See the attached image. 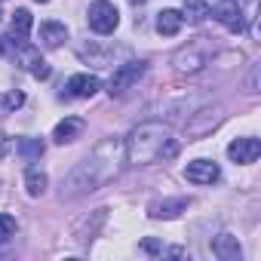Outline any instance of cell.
Wrapping results in <instances>:
<instances>
[{"instance_id":"1","label":"cell","mask_w":261,"mask_h":261,"mask_svg":"<svg viewBox=\"0 0 261 261\" xmlns=\"http://www.w3.org/2000/svg\"><path fill=\"white\" fill-rule=\"evenodd\" d=\"M126 163V148L123 139H105L92 148L89 157H83L62 181V197H83L92 194L98 188H105L108 181H114L120 175Z\"/></svg>"},{"instance_id":"2","label":"cell","mask_w":261,"mask_h":261,"mask_svg":"<svg viewBox=\"0 0 261 261\" xmlns=\"http://www.w3.org/2000/svg\"><path fill=\"white\" fill-rule=\"evenodd\" d=\"M123 148H126V163L151 166L157 160H172L178 154V139L163 123H142L129 133V139H123Z\"/></svg>"},{"instance_id":"3","label":"cell","mask_w":261,"mask_h":261,"mask_svg":"<svg viewBox=\"0 0 261 261\" xmlns=\"http://www.w3.org/2000/svg\"><path fill=\"white\" fill-rule=\"evenodd\" d=\"M16 43V49H13V59H16V65L19 68H25V71H31L37 80H46L53 71H49V65L40 59V49L37 46H31L28 40H13Z\"/></svg>"},{"instance_id":"4","label":"cell","mask_w":261,"mask_h":261,"mask_svg":"<svg viewBox=\"0 0 261 261\" xmlns=\"http://www.w3.org/2000/svg\"><path fill=\"white\" fill-rule=\"evenodd\" d=\"M145 68H148L145 62H126V65H120V68L114 71L111 83H108V92H111V98H120V95H126L129 89H133V86L142 80Z\"/></svg>"},{"instance_id":"5","label":"cell","mask_w":261,"mask_h":261,"mask_svg":"<svg viewBox=\"0 0 261 261\" xmlns=\"http://www.w3.org/2000/svg\"><path fill=\"white\" fill-rule=\"evenodd\" d=\"M117 25H120V13L111 0H95L89 7V28L95 34H114Z\"/></svg>"},{"instance_id":"6","label":"cell","mask_w":261,"mask_h":261,"mask_svg":"<svg viewBox=\"0 0 261 261\" xmlns=\"http://www.w3.org/2000/svg\"><path fill=\"white\" fill-rule=\"evenodd\" d=\"M212 16H215L230 34H240V31L246 28V16H243V4H240V0H218L215 10H212Z\"/></svg>"},{"instance_id":"7","label":"cell","mask_w":261,"mask_h":261,"mask_svg":"<svg viewBox=\"0 0 261 261\" xmlns=\"http://www.w3.org/2000/svg\"><path fill=\"white\" fill-rule=\"evenodd\" d=\"M206 62H209V53H206L200 43L181 46V49L172 56V65H175V71H178V74H197Z\"/></svg>"},{"instance_id":"8","label":"cell","mask_w":261,"mask_h":261,"mask_svg":"<svg viewBox=\"0 0 261 261\" xmlns=\"http://www.w3.org/2000/svg\"><path fill=\"white\" fill-rule=\"evenodd\" d=\"M101 89V80L95 74H74L62 92V98H92Z\"/></svg>"},{"instance_id":"9","label":"cell","mask_w":261,"mask_h":261,"mask_svg":"<svg viewBox=\"0 0 261 261\" xmlns=\"http://www.w3.org/2000/svg\"><path fill=\"white\" fill-rule=\"evenodd\" d=\"M77 56H80L83 62L95 65V68H108V65L114 62V56H117V46H111V43H95V40H89V43H83V46L77 49Z\"/></svg>"},{"instance_id":"10","label":"cell","mask_w":261,"mask_h":261,"mask_svg":"<svg viewBox=\"0 0 261 261\" xmlns=\"http://www.w3.org/2000/svg\"><path fill=\"white\" fill-rule=\"evenodd\" d=\"M258 154H261V142H258V139H252V136L237 139V142H230V145H227V157H230L233 163H240V166L255 163V160H258Z\"/></svg>"},{"instance_id":"11","label":"cell","mask_w":261,"mask_h":261,"mask_svg":"<svg viewBox=\"0 0 261 261\" xmlns=\"http://www.w3.org/2000/svg\"><path fill=\"white\" fill-rule=\"evenodd\" d=\"M185 178L194 181V185H212V181L221 178V169L212 160H191L188 169H185Z\"/></svg>"},{"instance_id":"12","label":"cell","mask_w":261,"mask_h":261,"mask_svg":"<svg viewBox=\"0 0 261 261\" xmlns=\"http://www.w3.org/2000/svg\"><path fill=\"white\" fill-rule=\"evenodd\" d=\"M83 129H86V120H83V117H65L62 123H56L53 139H56L59 145H71V142H77V139L83 136Z\"/></svg>"},{"instance_id":"13","label":"cell","mask_w":261,"mask_h":261,"mask_svg":"<svg viewBox=\"0 0 261 261\" xmlns=\"http://www.w3.org/2000/svg\"><path fill=\"white\" fill-rule=\"evenodd\" d=\"M188 197H172V200H157V203H151L148 206V212H151V218H175L178 212H185L188 209Z\"/></svg>"},{"instance_id":"14","label":"cell","mask_w":261,"mask_h":261,"mask_svg":"<svg viewBox=\"0 0 261 261\" xmlns=\"http://www.w3.org/2000/svg\"><path fill=\"white\" fill-rule=\"evenodd\" d=\"M212 252H215L221 261H240V255H243V249H240V243H237L233 233H218V237L212 240Z\"/></svg>"},{"instance_id":"15","label":"cell","mask_w":261,"mask_h":261,"mask_svg":"<svg viewBox=\"0 0 261 261\" xmlns=\"http://www.w3.org/2000/svg\"><path fill=\"white\" fill-rule=\"evenodd\" d=\"M181 25H185V19H181L178 10H160V13H157V31H160L163 37H175V34L181 31Z\"/></svg>"},{"instance_id":"16","label":"cell","mask_w":261,"mask_h":261,"mask_svg":"<svg viewBox=\"0 0 261 261\" xmlns=\"http://www.w3.org/2000/svg\"><path fill=\"white\" fill-rule=\"evenodd\" d=\"M65 37H68V28H65L62 22H43V25H40V43H43L46 49L62 46Z\"/></svg>"},{"instance_id":"17","label":"cell","mask_w":261,"mask_h":261,"mask_svg":"<svg viewBox=\"0 0 261 261\" xmlns=\"http://www.w3.org/2000/svg\"><path fill=\"white\" fill-rule=\"evenodd\" d=\"M181 19H188L191 25H203L209 19V4H206V0H185Z\"/></svg>"},{"instance_id":"18","label":"cell","mask_w":261,"mask_h":261,"mask_svg":"<svg viewBox=\"0 0 261 261\" xmlns=\"http://www.w3.org/2000/svg\"><path fill=\"white\" fill-rule=\"evenodd\" d=\"M31 13L28 10H16L13 13V22H10V37L13 40H25L28 37V31H31Z\"/></svg>"},{"instance_id":"19","label":"cell","mask_w":261,"mask_h":261,"mask_svg":"<svg viewBox=\"0 0 261 261\" xmlns=\"http://www.w3.org/2000/svg\"><path fill=\"white\" fill-rule=\"evenodd\" d=\"M46 181H49V178H46V172H43V169H37V166H31V169L25 172V188H28V194H31V197H40V194L46 191Z\"/></svg>"},{"instance_id":"20","label":"cell","mask_w":261,"mask_h":261,"mask_svg":"<svg viewBox=\"0 0 261 261\" xmlns=\"http://www.w3.org/2000/svg\"><path fill=\"white\" fill-rule=\"evenodd\" d=\"M19 154L25 160H37V157H43V142L40 139H22L19 142Z\"/></svg>"},{"instance_id":"21","label":"cell","mask_w":261,"mask_h":261,"mask_svg":"<svg viewBox=\"0 0 261 261\" xmlns=\"http://www.w3.org/2000/svg\"><path fill=\"white\" fill-rule=\"evenodd\" d=\"M25 105V92H19V89H10L7 95H4V108L7 111H19Z\"/></svg>"},{"instance_id":"22","label":"cell","mask_w":261,"mask_h":261,"mask_svg":"<svg viewBox=\"0 0 261 261\" xmlns=\"http://www.w3.org/2000/svg\"><path fill=\"white\" fill-rule=\"evenodd\" d=\"M16 233V218L13 215H0V243H7Z\"/></svg>"},{"instance_id":"23","label":"cell","mask_w":261,"mask_h":261,"mask_svg":"<svg viewBox=\"0 0 261 261\" xmlns=\"http://www.w3.org/2000/svg\"><path fill=\"white\" fill-rule=\"evenodd\" d=\"M142 249L151 252V255H163V246H160L157 240H142Z\"/></svg>"},{"instance_id":"24","label":"cell","mask_w":261,"mask_h":261,"mask_svg":"<svg viewBox=\"0 0 261 261\" xmlns=\"http://www.w3.org/2000/svg\"><path fill=\"white\" fill-rule=\"evenodd\" d=\"M7 148H10V139H4V133H0V157L7 154Z\"/></svg>"},{"instance_id":"25","label":"cell","mask_w":261,"mask_h":261,"mask_svg":"<svg viewBox=\"0 0 261 261\" xmlns=\"http://www.w3.org/2000/svg\"><path fill=\"white\" fill-rule=\"evenodd\" d=\"M129 4H133V7H142V4H145V0H129Z\"/></svg>"},{"instance_id":"26","label":"cell","mask_w":261,"mask_h":261,"mask_svg":"<svg viewBox=\"0 0 261 261\" xmlns=\"http://www.w3.org/2000/svg\"><path fill=\"white\" fill-rule=\"evenodd\" d=\"M0 56H4V40H0Z\"/></svg>"},{"instance_id":"27","label":"cell","mask_w":261,"mask_h":261,"mask_svg":"<svg viewBox=\"0 0 261 261\" xmlns=\"http://www.w3.org/2000/svg\"><path fill=\"white\" fill-rule=\"evenodd\" d=\"M37 4H46V0H37Z\"/></svg>"}]
</instances>
